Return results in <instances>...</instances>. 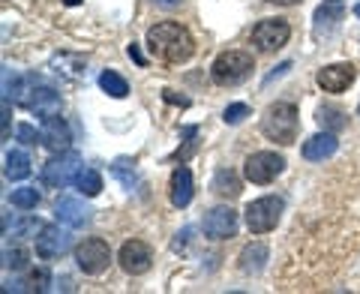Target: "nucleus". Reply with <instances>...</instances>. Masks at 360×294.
Instances as JSON below:
<instances>
[{
  "label": "nucleus",
  "instance_id": "obj_36",
  "mask_svg": "<svg viewBox=\"0 0 360 294\" xmlns=\"http://www.w3.org/2000/svg\"><path fill=\"white\" fill-rule=\"evenodd\" d=\"M354 15H357V18H360V4H357V6H354Z\"/></svg>",
  "mask_w": 360,
  "mask_h": 294
},
{
  "label": "nucleus",
  "instance_id": "obj_12",
  "mask_svg": "<svg viewBox=\"0 0 360 294\" xmlns=\"http://www.w3.org/2000/svg\"><path fill=\"white\" fill-rule=\"evenodd\" d=\"M201 229H205V234L210 237V241H225V237H231L234 231H238V213H234L229 205H219V207L207 210Z\"/></svg>",
  "mask_w": 360,
  "mask_h": 294
},
{
  "label": "nucleus",
  "instance_id": "obj_19",
  "mask_svg": "<svg viewBox=\"0 0 360 294\" xmlns=\"http://www.w3.org/2000/svg\"><path fill=\"white\" fill-rule=\"evenodd\" d=\"M342 15H345V9H342L340 0H324V4L315 9V15H312L315 33H319V37H321V33H330L342 21Z\"/></svg>",
  "mask_w": 360,
  "mask_h": 294
},
{
  "label": "nucleus",
  "instance_id": "obj_23",
  "mask_svg": "<svg viewBox=\"0 0 360 294\" xmlns=\"http://www.w3.org/2000/svg\"><path fill=\"white\" fill-rule=\"evenodd\" d=\"M99 87L105 90L108 96H115V99H123L129 94V84H127V78L117 75L115 70H105L103 75H99Z\"/></svg>",
  "mask_w": 360,
  "mask_h": 294
},
{
  "label": "nucleus",
  "instance_id": "obj_14",
  "mask_svg": "<svg viewBox=\"0 0 360 294\" xmlns=\"http://www.w3.org/2000/svg\"><path fill=\"white\" fill-rule=\"evenodd\" d=\"M70 141H72L70 123H66L60 115L42 120V129H39V144L42 147H49L51 153H63V151H70Z\"/></svg>",
  "mask_w": 360,
  "mask_h": 294
},
{
  "label": "nucleus",
  "instance_id": "obj_10",
  "mask_svg": "<svg viewBox=\"0 0 360 294\" xmlns=\"http://www.w3.org/2000/svg\"><path fill=\"white\" fill-rule=\"evenodd\" d=\"M33 241H37L39 258H60L72 250V234L66 229H60V225H42Z\"/></svg>",
  "mask_w": 360,
  "mask_h": 294
},
{
  "label": "nucleus",
  "instance_id": "obj_3",
  "mask_svg": "<svg viewBox=\"0 0 360 294\" xmlns=\"http://www.w3.org/2000/svg\"><path fill=\"white\" fill-rule=\"evenodd\" d=\"M252 70H255L252 54H246V51H222L210 66V78L219 87H238L252 75Z\"/></svg>",
  "mask_w": 360,
  "mask_h": 294
},
{
  "label": "nucleus",
  "instance_id": "obj_8",
  "mask_svg": "<svg viewBox=\"0 0 360 294\" xmlns=\"http://www.w3.org/2000/svg\"><path fill=\"white\" fill-rule=\"evenodd\" d=\"M30 84L27 87V94H25V106L27 111H33L37 117L42 120H49V117H58L60 115V96L54 94L51 87H45V84H37V78H30Z\"/></svg>",
  "mask_w": 360,
  "mask_h": 294
},
{
  "label": "nucleus",
  "instance_id": "obj_32",
  "mask_svg": "<svg viewBox=\"0 0 360 294\" xmlns=\"http://www.w3.org/2000/svg\"><path fill=\"white\" fill-rule=\"evenodd\" d=\"M129 58H132V60H135V63H139V66H144V54H141V51H139V45H135V42H132V45H129Z\"/></svg>",
  "mask_w": 360,
  "mask_h": 294
},
{
  "label": "nucleus",
  "instance_id": "obj_25",
  "mask_svg": "<svg viewBox=\"0 0 360 294\" xmlns=\"http://www.w3.org/2000/svg\"><path fill=\"white\" fill-rule=\"evenodd\" d=\"M9 201H13V207H18V210H33L39 205V192L33 186H18V189H13Z\"/></svg>",
  "mask_w": 360,
  "mask_h": 294
},
{
  "label": "nucleus",
  "instance_id": "obj_11",
  "mask_svg": "<svg viewBox=\"0 0 360 294\" xmlns=\"http://www.w3.org/2000/svg\"><path fill=\"white\" fill-rule=\"evenodd\" d=\"M117 262H120V267L127 270V274L141 276V274H148L150 270L153 253H150V246L144 241H127L120 246V253H117Z\"/></svg>",
  "mask_w": 360,
  "mask_h": 294
},
{
  "label": "nucleus",
  "instance_id": "obj_22",
  "mask_svg": "<svg viewBox=\"0 0 360 294\" xmlns=\"http://www.w3.org/2000/svg\"><path fill=\"white\" fill-rule=\"evenodd\" d=\"M210 189L217 192V196L238 198V196H240V180H238V174H234V172H229V168H219V172L213 174Z\"/></svg>",
  "mask_w": 360,
  "mask_h": 294
},
{
  "label": "nucleus",
  "instance_id": "obj_6",
  "mask_svg": "<svg viewBox=\"0 0 360 294\" xmlns=\"http://www.w3.org/2000/svg\"><path fill=\"white\" fill-rule=\"evenodd\" d=\"M283 168H285V160L279 153L258 151V153H252L250 160L243 162V177L250 180V184L264 186V184H274V180L283 174Z\"/></svg>",
  "mask_w": 360,
  "mask_h": 294
},
{
  "label": "nucleus",
  "instance_id": "obj_4",
  "mask_svg": "<svg viewBox=\"0 0 360 294\" xmlns=\"http://www.w3.org/2000/svg\"><path fill=\"white\" fill-rule=\"evenodd\" d=\"M285 210V201L279 196H264V198H255L246 205V229H250L252 234H267L276 229L279 217H283Z\"/></svg>",
  "mask_w": 360,
  "mask_h": 294
},
{
  "label": "nucleus",
  "instance_id": "obj_28",
  "mask_svg": "<svg viewBox=\"0 0 360 294\" xmlns=\"http://www.w3.org/2000/svg\"><path fill=\"white\" fill-rule=\"evenodd\" d=\"M27 264V255L21 250H4V267H13V270H21Z\"/></svg>",
  "mask_w": 360,
  "mask_h": 294
},
{
  "label": "nucleus",
  "instance_id": "obj_17",
  "mask_svg": "<svg viewBox=\"0 0 360 294\" xmlns=\"http://www.w3.org/2000/svg\"><path fill=\"white\" fill-rule=\"evenodd\" d=\"M336 147H340L336 135L324 129V132H319V135H312V139L303 141V160H309V162H324V160H330V156L336 153Z\"/></svg>",
  "mask_w": 360,
  "mask_h": 294
},
{
  "label": "nucleus",
  "instance_id": "obj_31",
  "mask_svg": "<svg viewBox=\"0 0 360 294\" xmlns=\"http://www.w3.org/2000/svg\"><path fill=\"white\" fill-rule=\"evenodd\" d=\"M162 96L168 99V103H180V106H189V99H184V96H174V90H162Z\"/></svg>",
  "mask_w": 360,
  "mask_h": 294
},
{
  "label": "nucleus",
  "instance_id": "obj_21",
  "mask_svg": "<svg viewBox=\"0 0 360 294\" xmlns=\"http://www.w3.org/2000/svg\"><path fill=\"white\" fill-rule=\"evenodd\" d=\"M6 165H4V174L9 177V180H25V177H30V156L25 153V151H9L6 153V160H4Z\"/></svg>",
  "mask_w": 360,
  "mask_h": 294
},
{
  "label": "nucleus",
  "instance_id": "obj_7",
  "mask_svg": "<svg viewBox=\"0 0 360 294\" xmlns=\"http://www.w3.org/2000/svg\"><path fill=\"white\" fill-rule=\"evenodd\" d=\"M82 160H78V153L72 151H63V153H54L49 162L42 165V184L49 186V189H63V186H70L75 174H78V165Z\"/></svg>",
  "mask_w": 360,
  "mask_h": 294
},
{
  "label": "nucleus",
  "instance_id": "obj_30",
  "mask_svg": "<svg viewBox=\"0 0 360 294\" xmlns=\"http://www.w3.org/2000/svg\"><path fill=\"white\" fill-rule=\"evenodd\" d=\"M189 237H193V229H184V231H180V234L174 237L172 250H174V253H184V250H186V243H189Z\"/></svg>",
  "mask_w": 360,
  "mask_h": 294
},
{
  "label": "nucleus",
  "instance_id": "obj_29",
  "mask_svg": "<svg viewBox=\"0 0 360 294\" xmlns=\"http://www.w3.org/2000/svg\"><path fill=\"white\" fill-rule=\"evenodd\" d=\"M15 132H18V139L25 141V144H37V141H39V132L33 129L30 123H18V129H15Z\"/></svg>",
  "mask_w": 360,
  "mask_h": 294
},
{
  "label": "nucleus",
  "instance_id": "obj_20",
  "mask_svg": "<svg viewBox=\"0 0 360 294\" xmlns=\"http://www.w3.org/2000/svg\"><path fill=\"white\" fill-rule=\"evenodd\" d=\"M72 186L82 192V196H87V198H94V196H99L103 192V174L96 172V168H78V174H75V180H72Z\"/></svg>",
  "mask_w": 360,
  "mask_h": 294
},
{
  "label": "nucleus",
  "instance_id": "obj_2",
  "mask_svg": "<svg viewBox=\"0 0 360 294\" xmlns=\"http://www.w3.org/2000/svg\"><path fill=\"white\" fill-rule=\"evenodd\" d=\"M262 132L270 141L295 144V139H297V106L295 103H274L262 117Z\"/></svg>",
  "mask_w": 360,
  "mask_h": 294
},
{
  "label": "nucleus",
  "instance_id": "obj_24",
  "mask_svg": "<svg viewBox=\"0 0 360 294\" xmlns=\"http://www.w3.org/2000/svg\"><path fill=\"white\" fill-rule=\"evenodd\" d=\"M42 229V225H39V219H33V217H21V219H13V222H4V234L9 237V234H13V237H30V234H37Z\"/></svg>",
  "mask_w": 360,
  "mask_h": 294
},
{
  "label": "nucleus",
  "instance_id": "obj_18",
  "mask_svg": "<svg viewBox=\"0 0 360 294\" xmlns=\"http://www.w3.org/2000/svg\"><path fill=\"white\" fill-rule=\"evenodd\" d=\"M267 255H270V250H267L264 241H255L250 246H243V253H240V270H243L246 276H258L264 270V264H267Z\"/></svg>",
  "mask_w": 360,
  "mask_h": 294
},
{
  "label": "nucleus",
  "instance_id": "obj_26",
  "mask_svg": "<svg viewBox=\"0 0 360 294\" xmlns=\"http://www.w3.org/2000/svg\"><path fill=\"white\" fill-rule=\"evenodd\" d=\"M319 123L328 132H340V129H345V115H342L340 108L324 106V108H319Z\"/></svg>",
  "mask_w": 360,
  "mask_h": 294
},
{
  "label": "nucleus",
  "instance_id": "obj_34",
  "mask_svg": "<svg viewBox=\"0 0 360 294\" xmlns=\"http://www.w3.org/2000/svg\"><path fill=\"white\" fill-rule=\"evenodd\" d=\"M156 4H162V6H174L177 0H156Z\"/></svg>",
  "mask_w": 360,
  "mask_h": 294
},
{
  "label": "nucleus",
  "instance_id": "obj_9",
  "mask_svg": "<svg viewBox=\"0 0 360 294\" xmlns=\"http://www.w3.org/2000/svg\"><path fill=\"white\" fill-rule=\"evenodd\" d=\"M288 37H291V27H288L285 18H264V21H258V25L252 27V42L262 51L283 49V45L288 42Z\"/></svg>",
  "mask_w": 360,
  "mask_h": 294
},
{
  "label": "nucleus",
  "instance_id": "obj_27",
  "mask_svg": "<svg viewBox=\"0 0 360 294\" xmlns=\"http://www.w3.org/2000/svg\"><path fill=\"white\" fill-rule=\"evenodd\" d=\"M246 117H250V106L246 103H231L229 108L222 111V120L229 123V127H238V123H243Z\"/></svg>",
  "mask_w": 360,
  "mask_h": 294
},
{
  "label": "nucleus",
  "instance_id": "obj_1",
  "mask_svg": "<svg viewBox=\"0 0 360 294\" xmlns=\"http://www.w3.org/2000/svg\"><path fill=\"white\" fill-rule=\"evenodd\" d=\"M148 49L165 63H186L195 54V39L177 21H160L148 30Z\"/></svg>",
  "mask_w": 360,
  "mask_h": 294
},
{
  "label": "nucleus",
  "instance_id": "obj_37",
  "mask_svg": "<svg viewBox=\"0 0 360 294\" xmlns=\"http://www.w3.org/2000/svg\"><path fill=\"white\" fill-rule=\"evenodd\" d=\"M357 115H360V106H357Z\"/></svg>",
  "mask_w": 360,
  "mask_h": 294
},
{
  "label": "nucleus",
  "instance_id": "obj_16",
  "mask_svg": "<svg viewBox=\"0 0 360 294\" xmlns=\"http://www.w3.org/2000/svg\"><path fill=\"white\" fill-rule=\"evenodd\" d=\"M54 217H58V222L66 225V229H84L90 222V207L82 205L78 198H60L58 205H54Z\"/></svg>",
  "mask_w": 360,
  "mask_h": 294
},
{
  "label": "nucleus",
  "instance_id": "obj_35",
  "mask_svg": "<svg viewBox=\"0 0 360 294\" xmlns=\"http://www.w3.org/2000/svg\"><path fill=\"white\" fill-rule=\"evenodd\" d=\"M63 4H66V6H78V4H82V0H63Z\"/></svg>",
  "mask_w": 360,
  "mask_h": 294
},
{
  "label": "nucleus",
  "instance_id": "obj_15",
  "mask_svg": "<svg viewBox=\"0 0 360 294\" xmlns=\"http://www.w3.org/2000/svg\"><path fill=\"white\" fill-rule=\"evenodd\" d=\"M195 196V184H193V172L184 165H177L172 172V184H168V198L174 207H189V201Z\"/></svg>",
  "mask_w": 360,
  "mask_h": 294
},
{
  "label": "nucleus",
  "instance_id": "obj_13",
  "mask_svg": "<svg viewBox=\"0 0 360 294\" xmlns=\"http://www.w3.org/2000/svg\"><path fill=\"white\" fill-rule=\"evenodd\" d=\"M354 78H357V72L352 63H330V66H324V70H319L315 82H319L324 94H342V90L354 84Z\"/></svg>",
  "mask_w": 360,
  "mask_h": 294
},
{
  "label": "nucleus",
  "instance_id": "obj_33",
  "mask_svg": "<svg viewBox=\"0 0 360 294\" xmlns=\"http://www.w3.org/2000/svg\"><path fill=\"white\" fill-rule=\"evenodd\" d=\"M270 4H279V6H295V4H300V0H270Z\"/></svg>",
  "mask_w": 360,
  "mask_h": 294
},
{
  "label": "nucleus",
  "instance_id": "obj_5",
  "mask_svg": "<svg viewBox=\"0 0 360 294\" xmlns=\"http://www.w3.org/2000/svg\"><path fill=\"white\" fill-rule=\"evenodd\" d=\"M75 264L84 270L87 276H99L105 274L111 264V250L103 237H84L82 243L75 246Z\"/></svg>",
  "mask_w": 360,
  "mask_h": 294
}]
</instances>
